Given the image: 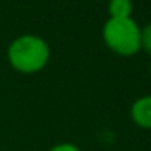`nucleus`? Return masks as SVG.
Wrapping results in <instances>:
<instances>
[{
    "mask_svg": "<svg viewBox=\"0 0 151 151\" xmlns=\"http://www.w3.org/2000/svg\"><path fill=\"white\" fill-rule=\"evenodd\" d=\"M130 115L137 127L145 128V130H151V94L138 98L132 104Z\"/></svg>",
    "mask_w": 151,
    "mask_h": 151,
    "instance_id": "obj_3",
    "label": "nucleus"
},
{
    "mask_svg": "<svg viewBox=\"0 0 151 151\" xmlns=\"http://www.w3.org/2000/svg\"><path fill=\"white\" fill-rule=\"evenodd\" d=\"M133 12L132 0H111L109 2V18H130Z\"/></svg>",
    "mask_w": 151,
    "mask_h": 151,
    "instance_id": "obj_4",
    "label": "nucleus"
},
{
    "mask_svg": "<svg viewBox=\"0 0 151 151\" xmlns=\"http://www.w3.org/2000/svg\"><path fill=\"white\" fill-rule=\"evenodd\" d=\"M49 151H81V150L73 143H60V145L52 146Z\"/></svg>",
    "mask_w": 151,
    "mask_h": 151,
    "instance_id": "obj_6",
    "label": "nucleus"
},
{
    "mask_svg": "<svg viewBox=\"0 0 151 151\" xmlns=\"http://www.w3.org/2000/svg\"><path fill=\"white\" fill-rule=\"evenodd\" d=\"M140 47H141V49H143L146 54H150V55H151V23H148L146 26L141 29Z\"/></svg>",
    "mask_w": 151,
    "mask_h": 151,
    "instance_id": "obj_5",
    "label": "nucleus"
},
{
    "mask_svg": "<svg viewBox=\"0 0 151 151\" xmlns=\"http://www.w3.org/2000/svg\"><path fill=\"white\" fill-rule=\"evenodd\" d=\"M141 29L133 18H109L102 28V39L112 52L122 57L135 55L140 47Z\"/></svg>",
    "mask_w": 151,
    "mask_h": 151,
    "instance_id": "obj_2",
    "label": "nucleus"
},
{
    "mask_svg": "<svg viewBox=\"0 0 151 151\" xmlns=\"http://www.w3.org/2000/svg\"><path fill=\"white\" fill-rule=\"evenodd\" d=\"M7 57L13 70L31 75L41 72L47 65L50 50L42 37L36 34H23L8 46Z\"/></svg>",
    "mask_w": 151,
    "mask_h": 151,
    "instance_id": "obj_1",
    "label": "nucleus"
},
{
    "mask_svg": "<svg viewBox=\"0 0 151 151\" xmlns=\"http://www.w3.org/2000/svg\"><path fill=\"white\" fill-rule=\"evenodd\" d=\"M150 73H151V70H150Z\"/></svg>",
    "mask_w": 151,
    "mask_h": 151,
    "instance_id": "obj_7",
    "label": "nucleus"
}]
</instances>
